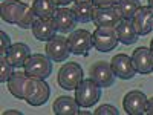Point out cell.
Segmentation results:
<instances>
[{"label": "cell", "mask_w": 153, "mask_h": 115, "mask_svg": "<svg viewBox=\"0 0 153 115\" xmlns=\"http://www.w3.org/2000/svg\"><path fill=\"white\" fill-rule=\"evenodd\" d=\"M83 81V68L78 63L69 61L63 65L58 71V84L66 91H75L76 86Z\"/></svg>", "instance_id": "277c9868"}, {"label": "cell", "mask_w": 153, "mask_h": 115, "mask_svg": "<svg viewBox=\"0 0 153 115\" xmlns=\"http://www.w3.org/2000/svg\"><path fill=\"white\" fill-rule=\"evenodd\" d=\"M91 78L98 83L101 87H109L115 83V75L113 69H112V65L107 61H97L91 66Z\"/></svg>", "instance_id": "9c48e42d"}, {"label": "cell", "mask_w": 153, "mask_h": 115, "mask_svg": "<svg viewBox=\"0 0 153 115\" xmlns=\"http://www.w3.org/2000/svg\"><path fill=\"white\" fill-rule=\"evenodd\" d=\"M123 19H127V20H132L133 16L136 14V11L139 9V3L138 0H120V3L117 5Z\"/></svg>", "instance_id": "7402d4cb"}, {"label": "cell", "mask_w": 153, "mask_h": 115, "mask_svg": "<svg viewBox=\"0 0 153 115\" xmlns=\"http://www.w3.org/2000/svg\"><path fill=\"white\" fill-rule=\"evenodd\" d=\"M75 2H89V0H75Z\"/></svg>", "instance_id": "1f68e13d"}, {"label": "cell", "mask_w": 153, "mask_h": 115, "mask_svg": "<svg viewBox=\"0 0 153 115\" xmlns=\"http://www.w3.org/2000/svg\"><path fill=\"white\" fill-rule=\"evenodd\" d=\"M97 8H109V6H117L120 0H92Z\"/></svg>", "instance_id": "484cf974"}, {"label": "cell", "mask_w": 153, "mask_h": 115, "mask_svg": "<svg viewBox=\"0 0 153 115\" xmlns=\"http://www.w3.org/2000/svg\"><path fill=\"white\" fill-rule=\"evenodd\" d=\"M57 25L54 19H37L32 25V34L37 40L49 42L52 37H55Z\"/></svg>", "instance_id": "2e32d148"}, {"label": "cell", "mask_w": 153, "mask_h": 115, "mask_svg": "<svg viewBox=\"0 0 153 115\" xmlns=\"http://www.w3.org/2000/svg\"><path fill=\"white\" fill-rule=\"evenodd\" d=\"M54 2H55L57 6H66V5H69L71 2H74V0H54Z\"/></svg>", "instance_id": "83f0119b"}, {"label": "cell", "mask_w": 153, "mask_h": 115, "mask_svg": "<svg viewBox=\"0 0 153 115\" xmlns=\"http://www.w3.org/2000/svg\"><path fill=\"white\" fill-rule=\"evenodd\" d=\"M71 54L72 52L66 37L55 35L46 43V55L52 61H66Z\"/></svg>", "instance_id": "ba28073f"}, {"label": "cell", "mask_w": 153, "mask_h": 115, "mask_svg": "<svg viewBox=\"0 0 153 115\" xmlns=\"http://www.w3.org/2000/svg\"><path fill=\"white\" fill-rule=\"evenodd\" d=\"M71 9H72V12H74L76 22L87 23V22H92V20H94L97 6L94 5L92 0H89V2H75Z\"/></svg>", "instance_id": "d6986e66"}, {"label": "cell", "mask_w": 153, "mask_h": 115, "mask_svg": "<svg viewBox=\"0 0 153 115\" xmlns=\"http://www.w3.org/2000/svg\"><path fill=\"white\" fill-rule=\"evenodd\" d=\"M0 16L6 23L17 25L22 29H32L34 22L38 19L32 6L20 0H3L0 5Z\"/></svg>", "instance_id": "7a4b0ae2"}, {"label": "cell", "mask_w": 153, "mask_h": 115, "mask_svg": "<svg viewBox=\"0 0 153 115\" xmlns=\"http://www.w3.org/2000/svg\"><path fill=\"white\" fill-rule=\"evenodd\" d=\"M147 97L141 91H130L123 100V108L129 115H141L147 111Z\"/></svg>", "instance_id": "30bf717a"}, {"label": "cell", "mask_w": 153, "mask_h": 115, "mask_svg": "<svg viewBox=\"0 0 153 115\" xmlns=\"http://www.w3.org/2000/svg\"><path fill=\"white\" fill-rule=\"evenodd\" d=\"M25 72L37 77V78L46 80L48 77L52 74V60L48 55L43 54H32L26 61H25Z\"/></svg>", "instance_id": "8992f818"}, {"label": "cell", "mask_w": 153, "mask_h": 115, "mask_svg": "<svg viewBox=\"0 0 153 115\" xmlns=\"http://www.w3.org/2000/svg\"><path fill=\"white\" fill-rule=\"evenodd\" d=\"M12 74H14V66L9 63L6 55H0V81L8 83Z\"/></svg>", "instance_id": "603a6c76"}, {"label": "cell", "mask_w": 153, "mask_h": 115, "mask_svg": "<svg viewBox=\"0 0 153 115\" xmlns=\"http://www.w3.org/2000/svg\"><path fill=\"white\" fill-rule=\"evenodd\" d=\"M132 23L138 35L150 34L153 29V9L150 6H139V9L132 19Z\"/></svg>", "instance_id": "7c38bea8"}, {"label": "cell", "mask_w": 153, "mask_h": 115, "mask_svg": "<svg viewBox=\"0 0 153 115\" xmlns=\"http://www.w3.org/2000/svg\"><path fill=\"white\" fill-rule=\"evenodd\" d=\"M94 48L100 52H109L115 49L118 45V32L115 26H97L95 32L92 34Z\"/></svg>", "instance_id": "5b68a950"}, {"label": "cell", "mask_w": 153, "mask_h": 115, "mask_svg": "<svg viewBox=\"0 0 153 115\" xmlns=\"http://www.w3.org/2000/svg\"><path fill=\"white\" fill-rule=\"evenodd\" d=\"M150 51L153 52V38H152V42H150Z\"/></svg>", "instance_id": "4dcf8cb0"}, {"label": "cell", "mask_w": 153, "mask_h": 115, "mask_svg": "<svg viewBox=\"0 0 153 115\" xmlns=\"http://www.w3.org/2000/svg\"><path fill=\"white\" fill-rule=\"evenodd\" d=\"M22 115L20 111H14V109H9V111H3V115Z\"/></svg>", "instance_id": "f1b7e54d"}, {"label": "cell", "mask_w": 153, "mask_h": 115, "mask_svg": "<svg viewBox=\"0 0 153 115\" xmlns=\"http://www.w3.org/2000/svg\"><path fill=\"white\" fill-rule=\"evenodd\" d=\"M54 114L57 115H76L80 114V105L76 100L68 95H60L52 105Z\"/></svg>", "instance_id": "ac0fdd59"}, {"label": "cell", "mask_w": 153, "mask_h": 115, "mask_svg": "<svg viewBox=\"0 0 153 115\" xmlns=\"http://www.w3.org/2000/svg\"><path fill=\"white\" fill-rule=\"evenodd\" d=\"M68 43L71 48V52L75 55H87L89 51L94 46L92 34L86 29H76L72 31L68 37Z\"/></svg>", "instance_id": "52a82bcc"}, {"label": "cell", "mask_w": 153, "mask_h": 115, "mask_svg": "<svg viewBox=\"0 0 153 115\" xmlns=\"http://www.w3.org/2000/svg\"><path fill=\"white\" fill-rule=\"evenodd\" d=\"M6 84L8 91L16 98L25 100L34 108L45 105L51 95V87L43 78H37L26 72H14Z\"/></svg>", "instance_id": "6da1fadb"}, {"label": "cell", "mask_w": 153, "mask_h": 115, "mask_svg": "<svg viewBox=\"0 0 153 115\" xmlns=\"http://www.w3.org/2000/svg\"><path fill=\"white\" fill-rule=\"evenodd\" d=\"M6 57L14 68H22L25 66V61L31 57V49L25 43H14L8 49Z\"/></svg>", "instance_id": "e0dca14e"}, {"label": "cell", "mask_w": 153, "mask_h": 115, "mask_svg": "<svg viewBox=\"0 0 153 115\" xmlns=\"http://www.w3.org/2000/svg\"><path fill=\"white\" fill-rule=\"evenodd\" d=\"M55 2L54 0H34L32 2V9L38 19H52L55 14Z\"/></svg>", "instance_id": "44dd1931"}, {"label": "cell", "mask_w": 153, "mask_h": 115, "mask_svg": "<svg viewBox=\"0 0 153 115\" xmlns=\"http://www.w3.org/2000/svg\"><path fill=\"white\" fill-rule=\"evenodd\" d=\"M110 65H112V69L118 78L130 80L136 74V69L132 63V57L126 55V54H117L115 57H112Z\"/></svg>", "instance_id": "8fae6325"}, {"label": "cell", "mask_w": 153, "mask_h": 115, "mask_svg": "<svg viewBox=\"0 0 153 115\" xmlns=\"http://www.w3.org/2000/svg\"><path fill=\"white\" fill-rule=\"evenodd\" d=\"M104 114H112V115H118V109L115 106H110V105H103L100 106L97 111H95V115H104Z\"/></svg>", "instance_id": "d4e9b609"}, {"label": "cell", "mask_w": 153, "mask_h": 115, "mask_svg": "<svg viewBox=\"0 0 153 115\" xmlns=\"http://www.w3.org/2000/svg\"><path fill=\"white\" fill-rule=\"evenodd\" d=\"M54 22L57 25V31L58 32H63V34H68V32H72L75 31V26H76V19L74 16L72 9H68L65 6H60L57 8L55 14H54Z\"/></svg>", "instance_id": "9a60e30c"}, {"label": "cell", "mask_w": 153, "mask_h": 115, "mask_svg": "<svg viewBox=\"0 0 153 115\" xmlns=\"http://www.w3.org/2000/svg\"><path fill=\"white\" fill-rule=\"evenodd\" d=\"M117 32H118V40L124 45H133L136 43L138 40V32L133 26L132 20H127V19H123L117 26Z\"/></svg>", "instance_id": "ffe728a7"}, {"label": "cell", "mask_w": 153, "mask_h": 115, "mask_svg": "<svg viewBox=\"0 0 153 115\" xmlns=\"http://www.w3.org/2000/svg\"><path fill=\"white\" fill-rule=\"evenodd\" d=\"M123 20V16L118 6H109V8H97L94 23L97 26H117Z\"/></svg>", "instance_id": "4fadbf2b"}, {"label": "cell", "mask_w": 153, "mask_h": 115, "mask_svg": "<svg viewBox=\"0 0 153 115\" xmlns=\"http://www.w3.org/2000/svg\"><path fill=\"white\" fill-rule=\"evenodd\" d=\"M11 48V40H9V35L2 31L0 32V55H6L8 49Z\"/></svg>", "instance_id": "cb8c5ba5"}, {"label": "cell", "mask_w": 153, "mask_h": 115, "mask_svg": "<svg viewBox=\"0 0 153 115\" xmlns=\"http://www.w3.org/2000/svg\"><path fill=\"white\" fill-rule=\"evenodd\" d=\"M101 98V86L92 78L83 80L75 89V100L80 108H92Z\"/></svg>", "instance_id": "3957f363"}, {"label": "cell", "mask_w": 153, "mask_h": 115, "mask_svg": "<svg viewBox=\"0 0 153 115\" xmlns=\"http://www.w3.org/2000/svg\"><path fill=\"white\" fill-rule=\"evenodd\" d=\"M146 114L153 115V97L147 100V111H146Z\"/></svg>", "instance_id": "4316f807"}, {"label": "cell", "mask_w": 153, "mask_h": 115, "mask_svg": "<svg viewBox=\"0 0 153 115\" xmlns=\"http://www.w3.org/2000/svg\"><path fill=\"white\" fill-rule=\"evenodd\" d=\"M132 63H133L136 72L150 74V72H153V52L146 46L138 48L133 51Z\"/></svg>", "instance_id": "5bb4252c"}, {"label": "cell", "mask_w": 153, "mask_h": 115, "mask_svg": "<svg viewBox=\"0 0 153 115\" xmlns=\"http://www.w3.org/2000/svg\"><path fill=\"white\" fill-rule=\"evenodd\" d=\"M149 6L153 9V0H149Z\"/></svg>", "instance_id": "f546056e"}]
</instances>
